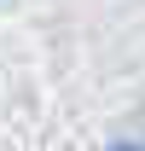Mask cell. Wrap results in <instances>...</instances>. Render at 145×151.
<instances>
[{
  "mask_svg": "<svg viewBox=\"0 0 145 151\" xmlns=\"http://www.w3.org/2000/svg\"><path fill=\"white\" fill-rule=\"evenodd\" d=\"M105 151H145V139H116V145H105Z\"/></svg>",
  "mask_w": 145,
  "mask_h": 151,
  "instance_id": "6da1fadb",
  "label": "cell"
}]
</instances>
